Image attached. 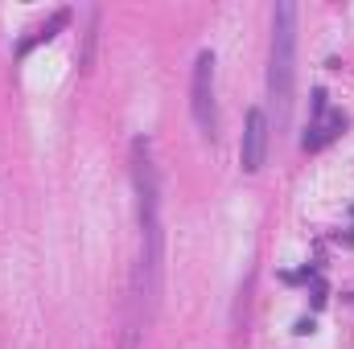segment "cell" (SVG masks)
Returning a JSON list of instances; mask_svg holds the SVG:
<instances>
[{
	"label": "cell",
	"mask_w": 354,
	"mask_h": 349,
	"mask_svg": "<svg viewBox=\"0 0 354 349\" xmlns=\"http://www.w3.org/2000/svg\"><path fill=\"white\" fill-rule=\"evenodd\" d=\"M342 132H346V115L330 107L326 90H313V123H309V132H305L301 148H305V152H322V148H326V144H334Z\"/></svg>",
	"instance_id": "obj_4"
},
{
	"label": "cell",
	"mask_w": 354,
	"mask_h": 349,
	"mask_svg": "<svg viewBox=\"0 0 354 349\" xmlns=\"http://www.w3.org/2000/svg\"><path fill=\"white\" fill-rule=\"evenodd\" d=\"M297 87V4L280 0L272 8V50H268V132H288Z\"/></svg>",
	"instance_id": "obj_2"
},
{
	"label": "cell",
	"mask_w": 354,
	"mask_h": 349,
	"mask_svg": "<svg viewBox=\"0 0 354 349\" xmlns=\"http://www.w3.org/2000/svg\"><path fill=\"white\" fill-rule=\"evenodd\" d=\"M132 189H136V226H140V263H136V300L157 304L161 296V259H165V230H161V177L153 165V148L145 136L132 140Z\"/></svg>",
	"instance_id": "obj_1"
},
{
	"label": "cell",
	"mask_w": 354,
	"mask_h": 349,
	"mask_svg": "<svg viewBox=\"0 0 354 349\" xmlns=\"http://www.w3.org/2000/svg\"><path fill=\"white\" fill-rule=\"evenodd\" d=\"M66 21H71V12H54V17H50V21H46V25H41V29H37V33H33L29 41H21V54H29V50H33L37 41H50V37H54V33H58V29H62Z\"/></svg>",
	"instance_id": "obj_6"
},
{
	"label": "cell",
	"mask_w": 354,
	"mask_h": 349,
	"mask_svg": "<svg viewBox=\"0 0 354 349\" xmlns=\"http://www.w3.org/2000/svg\"><path fill=\"white\" fill-rule=\"evenodd\" d=\"M268 115L260 107L248 111V123H243V140H239V165L243 173H260L264 169V157H268Z\"/></svg>",
	"instance_id": "obj_5"
},
{
	"label": "cell",
	"mask_w": 354,
	"mask_h": 349,
	"mask_svg": "<svg viewBox=\"0 0 354 349\" xmlns=\"http://www.w3.org/2000/svg\"><path fill=\"white\" fill-rule=\"evenodd\" d=\"M189 111L202 136H218V99H214V54L202 50L194 58V79H189Z\"/></svg>",
	"instance_id": "obj_3"
}]
</instances>
